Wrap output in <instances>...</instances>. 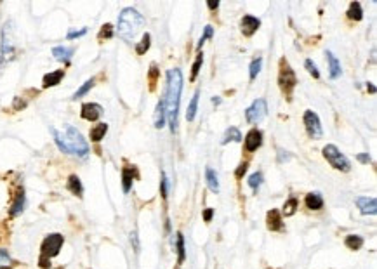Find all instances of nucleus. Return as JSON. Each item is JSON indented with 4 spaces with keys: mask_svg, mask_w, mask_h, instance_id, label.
I'll list each match as a JSON object with an SVG mask.
<instances>
[{
    "mask_svg": "<svg viewBox=\"0 0 377 269\" xmlns=\"http://www.w3.org/2000/svg\"><path fill=\"white\" fill-rule=\"evenodd\" d=\"M181 91H183V73L179 68H172L167 72V92H165V117L169 120L171 130H177V115H179Z\"/></svg>",
    "mask_w": 377,
    "mask_h": 269,
    "instance_id": "nucleus-1",
    "label": "nucleus"
},
{
    "mask_svg": "<svg viewBox=\"0 0 377 269\" xmlns=\"http://www.w3.org/2000/svg\"><path fill=\"white\" fill-rule=\"evenodd\" d=\"M52 136L56 141L57 148L61 149L63 153H68V155H76L80 158H85L89 155V144L84 139L78 130L72 125H66L63 132L52 129Z\"/></svg>",
    "mask_w": 377,
    "mask_h": 269,
    "instance_id": "nucleus-2",
    "label": "nucleus"
},
{
    "mask_svg": "<svg viewBox=\"0 0 377 269\" xmlns=\"http://www.w3.org/2000/svg\"><path fill=\"white\" fill-rule=\"evenodd\" d=\"M143 24H145L143 14H139V12L132 7L124 9L120 18H118V26H117L118 37L124 38L126 42H134V38L139 33Z\"/></svg>",
    "mask_w": 377,
    "mask_h": 269,
    "instance_id": "nucleus-3",
    "label": "nucleus"
},
{
    "mask_svg": "<svg viewBox=\"0 0 377 269\" xmlns=\"http://www.w3.org/2000/svg\"><path fill=\"white\" fill-rule=\"evenodd\" d=\"M63 243H65V238H63V235H59V233H52V235L47 236V238L42 242V246H40L42 255H40L38 266L44 269L50 268V259L56 257V255L59 254Z\"/></svg>",
    "mask_w": 377,
    "mask_h": 269,
    "instance_id": "nucleus-4",
    "label": "nucleus"
},
{
    "mask_svg": "<svg viewBox=\"0 0 377 269\" xmlns=\"http://www.w3.org/2000/svg\"><path fill=\"white\" fill-rule=\"evenodd\" d=\"M324 156L327 158V162L330 163L332 167L337 169V171H343V172H350L351 171V163L339 149L335 148L334 144H327L324 148Z\"/></svg>",
    "mask_w": 377,
    "mask_h": 269,
    "instance_id": "nucleus-5",
    "label": "nucleus"
},
{
    "mask_svg": "<svg viewBox=\"0 0 377 269\" xmlns=\"http://www.w3.org/2000/svg\"><path fill=\"white\" fill-rule=\"evenodd\" d=\"M16 47L12 42V24L7 23L2 30V44H0V63H9L14 59Z\"/></svg>",
    "mask_w": 377,
    "mask_h": 269,
    "instance_id": "nucleus-6",
    "label": "nucleus"
},
{
    "mask_svg": "<svg viewBox=\"0 0 377 269\" xmlns=\"http://www.w3.org/2000/svg\"><path fill=\"white\" fill-rule=\"evenodd\" d=\"M278 82H280V87H282V91L287 92V94H290V92H292V89L296 87V84H297L296 73H294V70L290 68V65L287 63L285 59L280 61Z\"/></svg>",
    "mask_w": 377,
    "mask_h": 269,
    "instance_id": "nucleus-7",
    "label": "nucleus"
},
{
    "mask_svg": "<svg viewBox=\"0 0 377 269\" xmlns=\"http://www.w3.org/2000/svg\"><path fill=\"white\" fill-rule=\"evenodd\" d=\"M304 125H306V130L308 134L313 137V139H322L324 136V129H322V123H320V118L315 111L308 110L304 113Z\"/></svg>",
    "mask_w": 377,
    "mask_h": 269,
    "instance_id": "nucleus-8",
    "label": "nucleus"
},
{
    "mask_svg": "<svg viewBox=\"0 0 377 269\" xmlns=\"http://www.w3.org/2000/svg\"><path fill=\"white\" fill-rule=\"evenodd\" d=\"M266 111H268L266 101H264V99H255V101L252 102V106L245 111V118H247V122H251V123H259V122L266 117Z\"/></svg>",
    "mask_w": 377,
    "mask_h": 269,
    "instance_id": "nucleus-9",
    "label": "nucleus"
},
{
    "mask_svg": "<svg viewBox=\"0 0 377 269\" xmlns=\"http://www.w3.org/2000/svg\"><path fill=\"white\" fill-rule=\"evenodd\" d=\"M103 115V106H99L98 102H85L82 106V118L89 122L99 120V117Z\"/></svg>",
    "mask_w": 377,
    "mask_h": 269,
    "instance_id": "nucleus-10",
    "label": "nucleus"
},
{
    "mask_svg": "<svg viewBox=\"0 0 377 269\" xmlns=\"http://www.w3.org/2000/svg\"><path fill=\"white\" fill-rule=\"evenodd\" d=\"M261 144H263V132H261V130L252 129L251 132L245 136V149H247L249 153L255 151Z\"/></svg>",
    "mask_w": 377,
    "mask_h": 269,
    "instance_id": "nucleus-11",
    "label": "nucleus"
},
{
    "mask_svg": "<svg viewBox=\"0 0 377 269\" xmlns=\"http://www.w3.org/2000/svg\"><path fill=\"white\" fill-rule=\"evenodd\" d=\"M356 205H358L360 212H362L363 216H376V212H377L376 198L360 196V198H356Z\"/></svg>",
    "mask_w": 377,
    "mask_h": 269,
    "instance_id": "nucleus-12",
    "label": "nucleus"
},
{
    "mask_svg": "<svg viewBox=\"0 0 377 269\" xmlns=\"http://www.w3.org/2000/svg\"><path fill=\"white\" fill-rule=\"evenodd\" d=\"M25 205H26V196H25V190H23V188H18V191H16V196H14V201H12L9 214H11L12 217L19 216V214H21V212L25 210Z\"/></svg>",
    "mask_w": 377,
    "mask_h": 269,
    "instance_id": "nucleus-13",
    "label": "nucleus"
},
{
    "mask_svg": "<svg viewBox=\"0 0 377 269\" xmlns=\"http://www.w3.org/2000/svg\"><path fill=\"white\" fill-rule=\"evenodd\" d=\"M259 26H261V21L257 18H254V16L247 14L242 18V31H244V35H247V37L254 35Z\"/></svg>",
    "mask_w": 377,
    "mask_h": 269,
    "instance_id": "nucleus-14",
    "label": "nucleus"
},
{
    "mask_svg": "<svg viewBox=\"0 0 377 269\" xmlns=\"http://www.w3.org/2000/svg\"><path fill=\"white\" fill-rule=\"evenodd\" d=\"M325 54H327V59H328V73H330V78L332 80L339 78L341 76V63L337 61V57H335L330 50H327Z\"/></svg>",
    "mask_w": 377,
    "mask_h": 269,
    "instance_id": "nucleus-15",
    "label": "nucleus"
},
{
    "mask_svg": "<svg viewBox=\"0 0 377 269\" xmlns=\"http://www.w3.org/2000/svg\"><path fill=\"white\" fill-rule=\"evenodd\" d=\"M63 76H65V72L63 70H56V72H50L47 73L46 76L42 78V85L44 87H54V85H57L59 82L63 80Z\"/></svg>",
    "mask_w": 377,
    "mask_h": 269,
    "instance_id": "nucleus-16",
    "label": "nucleus"
},
{
    "mask_svg": "<svg viewBox=\"0 0 377 269\" xmlns=\"http://www.w3.org/2000/svg\"><path fill=\"white\" fill-rule=\"evenodd\" d=\"M52 56L56 57L57 61H61L65 65H70V61H72V56H73V49H68V47H63V46H57L52 49Z\"/></svg>",
    "mask_w": 377,
    "mask_h": 269,
    "instance_id": "nucleus-17",
    "label": "nucleus"
},
{
    "mask_svg": "<svg viewBox=\"0 0 377 269\" xmlns=\"http://www.w3.org/2000/svg\"><path fill=\"white\" fill-rule=\"evenodd\" d=\"M268 229H271V231H282L283 229V222L278 210H271L268 214Z\"/></svg>",
    "mask_w": 377,
    "mask_h": 269,
    "instance_id": "nucleus-18",
    "label": "nucleus"
},
{
    "mask_svg": "<svg viewBox=\"0 0 377 269\" xmlns=\"http://www.w3.org/2000/svg\"><path fill=\"white\" fill-rule=\"evenodd\" d=\"M134 177H136V169L134 167H126L122 171V186L126 193H129L130 188H132Z\"/></svg>",
    "mask_w": 377,
    "mask_h": 269,
    "instance_id": "nucleus-19",
    "label": "nucleus"
},
{
    "mask_svg": "<svg viewBox=\"0 0 377 269\" xmlns=\"http://www.w3.org/2000/svg\"><path fill=\"white\" fill-rule=\"evenodd\" d=\"M306 207L309 210H320L324 207V198L320 193H309L306 195Z\"/></svg>",
    "mask_w": 377,
    "mask_h": 269,
    "instance_id": "nucleus-20",
    "label": "nucleus"
},
{
    "mask_svg": "<svg viewBox=\"0 0 377 269\" xmlns=\"http://www.w3.org/2000/svg\"><path fill=\"white\" fill-rule=\"evenodd\" d=\"M68 191H72V195H75V196H82L84 186H82V181L78 179V175H70L68 177Z\"/></svg>",
    "mask_w": 377,
    "mask_h": 269,
    "instance_id": "nucleus-21",
    "label": "nucleus"
},
{
    "mask_svg": "<svg viewBox=\"0 0 377 269\" xmlns=\"http://www.w3.org/2000/svg\"><path fill=\"white\" fill-rule=\"evenodd\" d=\"M106 132H108V123H98V125H94L91 129V141H94V143L103 141Z\"/></svg>",
    "mask_w": 377,
    "mask_h": 269,
    "instance_id": "nucleus-22",
    "label": "nucleus"
},
{
    "mask_svg": "<svg viewBox=\"0 0 377 269\" xmlns=\"http://www.w3.org/2000/svg\"><path fill=\"white\" fill-rule=\"evenodd\" d=\"M165 104H164V99H162L158 104H156V111H155V127L156 129H162L165 125Z\"/></svg>",
    "mask_w": 377,
    "mask_h": 269,
    "instance_id": "nucleus-23",
    "label": "nucleus"
},
{
    "mask_svg": "<svg viewBox=\"0 0 377 269\" xmlns=\"http://www.w3.org/2000/svg\"><path fill=\"white\" fill-rule=\"evenodd\" d=\"M205 177H207V184H209L210 191H214V193H217L219 191V181H217V174L212 171L210 167H207L205 171Z\"/></svg>",
    "mask_w": 377,
    "mask_h": 269,
    "instance_id": "nucleus-24",
    "label": "nucleus"
},
{
    "mask_svg": "<svg viewBox=\"0 0 377 269\" xmlns=\"http://www.w3.org/2000/svg\"><path fill=\"white\" fill-rule=\"evenodd\" d=\"M348 18L354 19V21H360V19L363 18L362 5H360L358 2H351L350 4V9H348Z\"/></svg>",
    "mask_w": 377,
    "mask_h": 269,
    "instance_id": "nucleus-25",
    "label": "nucleus"
},
{
    "mask_svg": "<svg viewBox=\"0 0 377 269\" xmlns=\"http://www.w3.org/2000/svg\"><path fill=\"white\" fill-rule=\"evenodd\" d=\"M229 141H235V143H240L242 141V134L236 127H229V129L226 130L225 137H223V144H228Z\"/></svg>",
    "mask_w": 377,
    "mask_h": 269,
    "instance_id": "nucleus-26",
    "label": "nucleus"
},
{
    "mask_svg": "<svg viewBox=\"0 0 377 269\" xmlns=\"http://www.w3.org/2000/svg\"><path fill=\"white\" fill-rule=\"evenodd\" d=\"M198 96H200V92H195V96L191 98V102H190V106H188V111H186V120L188 122H193L195 120V115H197V106H198Z\"/></svg>",
    "mask_w": 377,
    "mask_h": 269,
    "instance_id": "nucleus-27",
    "label": "nucleus"
},
{
    "mask_svg": "<svg viewBox=\"0 0 377 269\" xmlns=\"http://www.w3.org/2000/svg\"><path fill=\"white\" fill-rule=\"evenodd\" d=\"M363 245V238L358 235H350L346 238V246L350 248V250H358V248H362Z\"/></svg>",
    "mask_w": 377,
    "mask_h": 269,
    "instance_id": "nucleus-28",
    "label": "nucleus"
},
{
    "mask_svg": "<svg viewBox=\"0 0 377 269\" xmlns=\"http://www.w3.org/2000/svg\"><path fill=\"white\" fill-rule=\"evenodd\" d=\"M176 248H177V257H179V264L184 261L186 257V252H184V236L183 233H177L176 235Z\"/></svg>",
    "mask_w": 377,
    "mask_h": 269,
    "instance_id": "nucleus-29",
    "label": "nucleus"
},
{
    "mask_svg": "<svg viewBox=\"0 0 377 269\" xmlns=\"http://www.w3.org/2000/svg\"><path fill=\"white\" fill-rule=\"evenodd\" d=\"M94 82H96L94 78H89L87 82H85V84L82 85V87L78 89V91H76L75 94H73V99H80V98H84V96L87 94V92L91 91L92 87H94Z\"/></svg>",
    "mask_w": 377,
    "mask_h": 269,
    "instance_id": "nucleus-30",
    "label": "nucleus"
},
{
    "mask_svg": "<svg viewBox=\"0 0 377 269\" xmlns=\"http://www.w3.org/2000/svg\"><path fill=\"white\" fill-rule=\"evenodd\" d=\"M12 266V259L7 250L0 248V269H9Z\"/></svg>",
    "mask_w": 377,
    "mask_h": 269,
    "instance_id": "nucleus-31",
    "label": "nucleus"
},
{
    "mask_svg": "<svg viewBox=\"0 0 377 269\" xmlns=\"http://www.w3.org/2000/svg\"><path fill=\"white\" fill-rule=\"evenodd\" d=\"M297 207H299V201H297L296 198H290V200L283 205V214H285V216H294Z\"/></svg>",
    "mask_w": 377,
    "mask_h": 269,
    "instance_id": "nucleus-32",
    "label": "nucleus"
},
{
    "mask_svg": "<svg viewBox=\"0 0 377 269\" xmlns=\"http://www.w3.org/2000/svg\"><path fill=\"white\" fill-rule=\"evenodd\" d=\"M150 40H151L150 33H145V35H143V40H141L139 44H137V47H136L137 54H145L146 50L150 49Z\"/></svg>",
    "mask_w": 377,
    "mask_h": 269,
    "instance_id": "nucleus-33",
    "label": "nucleus"
},
{
    "mask_svg": "<svg viewBox=\"0 0 377 269\" xmlns=\"http://www.w3.org/2000/svg\"><path fill=\"white\" fill-rule=\"evenodd\" d=\"M261 182H263V174H261V172H255V174H252L251 177H249V186H251L254 191L259 188Z\"/></svg>",
    "mask_w": 377,
    "mask_h": 269,
    "instance_id": "nucleus-34",
    "label": "nucleus"
},
{
    "mask_svg": "<svg viewBox=\"0 0 377 269\" xmlns=\"http://www.w3.org/2000/svg\"><path fill=\"white\" fill-rule=\"evenodd\" d=\"M261 65H263V59H261V57H257V59H254V61L251 63V80H254L255 76L259 75Z\"/></svg>",
    "mask_w": 377,
    "mask_h": 269,
    "instance_id": "nucleus-35",
    "label": "nucleus"
},
{
    "mask_svg": "<svg viewBox=\"0 0 377 269\" xmlns=\"http://www.w3.org/2000/svg\"><path fill=\"white\" fill-rule=\"evenodd\" d=\"M113 33H115L113 26L106 23V24H103V28H101V31H99V38H101V40H108V38L113 37Z\"/></svg>",
    "mask_w": 377,
    "mask_h": 269,
    "instance_id": "nucleus-36",
    "label": "nucleus"
},
{
    "mask_svg": "<svg viewBox=\"0 0 377 269\" xmlns=\"http://www.w3.org/2000/svg\"><path fill=\"white\" fill-rule=\"evenodd\" d=\"M304 65H306V70H308V72L311 73V75L315 76V78H320V72H318V68H316V65L313 63L311 59H306Z\"/></svg>",
    "mask_w": 377,
    "mask_h": 269,
    "instance_id": "nucleus-37",
    "label": "nucleus"
},
{
    "mask_svg": "<svg viewBox=\"0 0 377 269\" xmlns=\"http://www.w3.org/2000/svg\"><path fill=\"white\" fill-rule=\"evenodd\" d=\"M202 61H203V56L202 54H198L197 61H195V65H193V70H191V80L197 78L198 72H200V66H202Z\"/></svg>",
    "mask_w": 377,
    "mask_h": 269,
    "instance_id": "nucleus-38",
    "label": "nucleus"
},
{
    "mask_svg": "<svg viewBox=\"0 0 377 269\" xmlns=\"http://www.w3.org/2000/svg\"><path fill=\"white\" fill-rule=\"evenodd\" d=\"M85 33H87V28H82V30H72V31H68L66 38H68V40H73V38H78V37H82V35H85Z\"/></svg>",
    "mask_w": 377,
    "mask_h": 269,
    "instance_id": "nucleus-39",
    "label": "nucleus"
},
{
    "mask_svg": "<svg viewBox=\"0 0 377 269\" xmlns=\"http://www.w3.org/2000/svg\"><path fill=\"white\" fill-rule=\"evenodd\" d=\"M212 33H214V31H212V26H205V31H203L202 38H200V42H198V49H200V47H202L203 44H205V40H207V38H210V37H212Z\"/></svg>",
    "mask_w": 377,
    "mask_h": 269,
    "instance_id": "nucleus-40",
    "label": "nucleus"
},
{
    "mask_svg": "<svg viewBox=\"0 0 377 269\" xmlns=\"http://www.w3.org/2000/svg\"><path fill=\"white\" fill-rule=\"evenodd\" d=\"M247 167H249V163H247V162L240 163V165H238V169H236V172H235V175H236V177L240 179L242 175H244L245 172H247Z\"/></svg>",
    "mask_w": 377,
    "mask_h": 269,
    "instance_id": "nucleus-41",
    "label": "nucleus"
},
{
    "mask_svg": "<svg viewBox=\"0 0 377 269\" xmlns=\"http://www.w3.org/2000/svg\"><path fill=\"white\" fill-rule=\"evenodd\" d=\"M156 76H158V70H156V65H151V72H150V78H151V89L155 87V82H156Z\"/></svg>",
    "mask_w": 377,
    "mask_h": 269,
    "instance_id": "nucleus-42",
    "label": "nucleus"
},
{
    "mask_svg": "<svg viewBox=\"0 0 377 269\" xmlns=\"http://www.w3.org/2000/svg\"><path fill=\"white\" fill-rule=\"evenodd\" d=\"M160 184H162V196L167 198V177H165V174H162Z\"/></svg>",
    "mask_w": 377,
    "mask_h": 269,
    "instance_id": "nucleus-43",
    "label": "nucleus"
},
{
    "mask_svg": "<svg viewBox=\"0 0 377 269\" xmlns=\"http://www.w3.org/2000/svg\"><path fill=\"white\" fill-rule=\"evenodd\" d=\"M130 242H132V245H134V250L139 252V240H137V233L136 231L130 233Z\"/></svg>",
    "mask_w": 377,
    "mask_h": 269,
    "instance_id": "nucleus-44",
    "label": "nucleus"
},
{
    "mask_svg": "<svg viewBox=\"0 0 377 269\" xmlns=\"http://www.w3.org/2000/svg\"><path fill=\"white\" fill-rule=\"evenodd\" d=\"M212 216H214V210L207 209L205 212H203V219H205V222H210V220H212Z\"/></svg>",
    "mask_w": 377,
    "mask_h": 269,
    "instance_id": "nucleus-45",
    "label": "nucleus"
},
{
    "mask_svg": "<svg viewBox=\"0 0 377 269\" xmlns=\"http://www.w3.org/2000/svg\"><path fill=\"white\" fill-rule=\"evenodd\" d=\"M356 158H358L362 163H369V162H370V156H369V155H363V153H360V155L356 156Z\"/></svg>",
    "mask_w": 377,
    "mask_h": 269,
    "instance_id": "nucleus-46",
    "label": "nucleus"
},
{
    "mask_svg": "<svg viewBox=\"0 0 377 269\" xmlns=\"http://www.w3.org/2000/svg\"><path fill=\"white\" fill-rule=\"evenodd\" d=\"M207 5H209V9H212V11H214V9L219 7V2H209Z\"/></svg>",
    "mask_w": 377,
    "mask_h": 269,
    "instance_id": "nucleus-47",
    "label": "nucleus"
},
{
    "mask_svg": "<svg viewBox=\"0 0 377 269\" xmlns=\"http://www.w3.org/2000/svg\"><path fill=\"white\" fill-rule=\"evenodd\" d=\"M367 89H369V92H372V94H374V92H376V87H374L372 84H369V85H367Z\"/></svg>",
    "mask_w": 377,
    "mask_h": 269,
    "instance_id": "nucleus-48",
    "label": "nucleus"
},
{
    "mask_svg": "<svg viewBox=\"0 0 377 269\" xmlns=\"http://www.w3.org/2000/svg\"><path fill=\"white\" fill-rule=\"evenodd\" d=\"M212 102H214V104H221V99H219V98H212Z\"/></svg>",
    "mask_w": 377,
    "mask_h": 269,
    "instance_id": "nucleus-49",
    "label": "nucleus"
},
{
    "mask_svg": "<svg viewBox=\"0 0 377 269\" xmlns=\"http://www.w3.org/2000/svg\"><path fill=\"white\" fill-rule=\"evenodd\" d=\"M59 269H63V268H59Z\"/></svg>",
    "mask_w": 377,
    "mask_h": 269,
    "instance_id": "nucleus-50",
    "label": "nucleus"
}]
</instances>
